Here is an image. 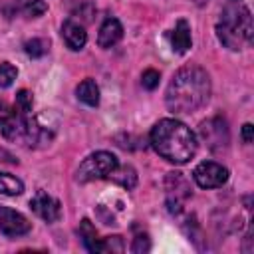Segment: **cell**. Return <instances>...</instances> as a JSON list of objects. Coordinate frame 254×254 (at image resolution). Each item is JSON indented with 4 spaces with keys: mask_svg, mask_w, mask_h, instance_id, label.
<instances>
[{
    "mask_svg": "<svg viewBox=\"0 0 254 254\" xmlns=\"http://www.w3.org/2000/svg\"><path fill=\"white\" fill-rule=\"evenodd\" d=\"M192 179L200 189H218L228 181V169L214 161H202L194 167Z\"/></svg>",
    "mask_w": 254,
    "mask_h": 254,
    "instance_id": "cell-8",
    "label": "cell"
},
{
    "mask_svg": "<svg viewBox=\"0 0 254 254\" xmlns=\"http://www.w3.org/2000/svg\"><path fill=\"white\" fill-rule=\"evenodd\" d=\"M12 113H14V105H10L4 97H0V125H2Z\"/></svg>",
    "mask_w": 254,
    "mask_h": 254,
    "instance_id": "cell-25",
    "label": "cell"
},
{
    "mask_svg": "<svg viewBox=\"0 0 254 254\" xmlns=\"http://www.w3.org/2000/svg\"><path fill=\"white\" fill-rule=\"evenodd\" d=\"M30 228H32V224H30V220H28L22 212L0 204V232H2L4 236L16 238V236L28 234Z\"/></svg>",
    "mask_w": 254,
    "mask_h": 254,
    "instance_id": "cell-9",
    "label": "cell"
},
{
    "mask_svg": "<svg viewBox=\"0 0 254 254\" xmlns=\"http://www.w3.org/2000/svg\"><path fill=\"white\" fill-rule=\"evenodd\" d=\"M22 192H24V183L18 177L0 171V194L16 196V194H22Z\"/></svg>",
    "mask_w": 254,
    "mask_h": 254,
    "instance_id": "cell-16",
    "label": "cell"
},
{
    "mask_svg": "<svg viewBox=\"0 0 254 254\" xmlns=\"http://www.w3.org/2000/svg\"><path fill=\"white\" fill-rule=\"evenodd\" d=\"M165 190H167V206L173 214H181L185 210V202L190 196V187L183 173H169L165 179Z\"/></svg>",
    "mask_w": 254,
    "mask_h": 254,
    "instance_id": "cell-7",
    "label": "cell"
},
{
    "mask_svg": "<svg viewBox=\"0 0 254 254\" xmlns=\"http://www.w3.org/2000/svg\"><path fill=\"white\" fill-rule=\"evenodd\" d=\"M77 232H79V238H81L83 246H85L89 252H95V248H97V240H99V238H97V232H95L93 224H91L87 218H83V220L79 222Z\"/></svg>",
    "mask_w": 254,
    "mask_h": 254,
    "instance_id": "cell-17",
    "label": "cell"
},
{
    "mask_svg": "<svg viewBox=\"0 0 254 254\" xmlns=\"http://www.w3.org/2000/svg\"><path fill=\"white\" fill-rule=\"evenodd\" d=\"M123 38V26L117 18L113 16H107L99 28V34H97V44L99 48H113L119 40Z\"/></svg>",
    "mask_w": 254,
    "mask_h": 254,
    "instance_id": "cell-12",
    "label": "cell"
},
{
    "mask_svg": "<svg viewBox=\"0 0 254 254\" xmlns=\"http://www.w3.org/2000/svg\"><path fill=\"white\" fill-rule=\"evenodd\" d=\"M14 107H16L20 113H32V93H30L28 89H20V91L16 93Z\"/></svg>",
    "mask_w": 254,
    "mask_h": 254,
    "instance_id": "cell-21",
    "label": "cell"
},
{
    "mask_svg": "<svg viewBox=\"0 0 254 254\" xmlns=\"http://www.w3.org/2000/svg\"><path fill=\"white\" fill-rule=\"evenodd\" d=\"M151 248V242H149V236L147 234H137L135 236V240H133V244H131V250L133 252H147Z\"/></svg>",
    "mask_w": 254,
    "mask_h": 254,
    "instance_id": "cell-24",
    "label": "cell"
},
{
    "mask_svg": "<svg viewBox=\"0 0 254 254\" xmlns=\"http://www.w3.org/2000/svg\"><path fill=\"white\" fill-rule=\"evenodd\" d=\"M16 75H18V69L10 62H2L0 64V87L12 85L14 79H16Z\"/></svg>",
    "mask_w": 254,
    "mask_h": 254,
    "instance_id": "cell-20",
    "label": "cell"
},
{
    "mask_svg": "<svg viewBox=\"0 0 254 254\" xmlns=\"http://www.w3.org/2000/svg\"><path fill=\"white\" fill-rule=\"evenodd\" d=\"M252 135H254L252 123H244V125H242V141H244V143H252Z\"/></svg>",
    "mask_w": 254,
    "mask_h": 254,
    "instance_id": "cell-26",
    "label": "cell"
},
{
    "mask_svg": "<svg viewBox=\"0 0 254 254\" xmlns=\"http://www.w3.org/2000/svg\"><path fill=\"white\" fill-rule=\"evenodd\" d=\"M0 133L6 141H12L28 149L50 145L54 137V133L48 131L46 125H42L36 117H32V113H20L16 107L14 113L0 125Z\"/></svg>",
    "mask_w": 254,
    "mask_h": 254,
    "instance_id": "cell-4",
    "label": "cell"
},
{
    "mask_svg": "<svg viewBox=\"0 0 254 254\" xmlns=\"http://www.w3.org/2000/svg\"><path fill=\"white\" fill-rule=\"evenodd\" d=\"M200 137L212 153H222L230 145V129L224 117L216 115L200 123Z\"/></svg>",
    "mask_w": 254,
    "mask_h": 254,
    "instance_id": "cell-6",
    "label": "cell"
},
{
    "mask_svg": "<svg viewBox=\"0 0 254 254\" xmlns=\"http://www.w3.org/2000/svg\"><path fill=\"white\" fill-rule=\"evenodd\" d=\"M252 36H254V26H252L250 10L242 4H228L220 12V18L216 22L218 42L224 48L238 52L252 42Z\"/></svg>",
    "mask_w": 254,
    "mask_h": 254,
    "instance_id": "cell-3",
    "label": "cell"
},
{
    "mask_svg": "<svg viewBox=\"0 0 254 254\" xmlns=\"http://www.w3.org/2000/svg\"><path fill=\"white\" fill-rule=\"evenodd\" d=\"M30 208L46 222H56L62 214V206L60 200L54 198L52 194H48L46 190H38L34 194V198L30 200Z\"/></svg>",
    "mask_w": 254,
    "mask_h": 254,
    "instance_id": "cell-10",
    "label": "cell"
},
{
    "mask_svg": "<svg viewBox=\"0 0 254 254\" xmlns=\"http://www.w3.org/2000/svg\"><path fill=\"white\" fill-rule=\"evenodd\" d=\"M107 179L109 181H113V183H117V185H121L123 189H127V190H131V189H135V185H137V173H135V169L131 167V165H117L109 175H107Z\"/></svg>",
    "mask_w": 254,
    "mask_h": 254,
    "instance_id": "cell-15",
    "label": "cell"
},
{
    "mask_svg": "<svg viewBox=\"0 0 254 254\" xmlns=\"http://www.w3.org/2000/svg\"><path fill=\"white\" fill-rule=\"evenodd\" d=\"M119 165L117 157L109 151H97L91 153L81 161V165L75 171V181L77 183H91L97 179H107V175Z\"/></svg>",
    "mask_w": 254,
    "mask_h": 254,
    "instance_id": "cell-5",
    "label": "cell"
},
{
    "mask_svg": "<svg viewBox=\"0 0 254 254\" xmlns=\"http://www.w3.org/2000/svg\"><path fill=\"white\" fill-rule=\"evenodd\" d=\"M75 97H77L81 103L89 105V107H97V105H99V87H97L95 79H91V77L83 79V81L75 87Z\"/></svg>",
    "mask_w": 254,
    "mask_h": 254,
    "instance_id": "cell-14",
    "label": "cell"
},
{
    "mask_svg": "<svg viewBox=\"0 0 254 254\" xmlns=\"http://www.w3.org/2000/svg\"><path fill=\"white\" fill-rule=\"evenodd\" d=\"M62 38L65 42V46L73 52L81 50L85 44H87V32L83 28V24L75 22V20H65L64 26H62Z\"/></svg>",
    "mask_w": 254,
    "mask_h": 254,
    "instance_id": "cell-11",
    "label": "cell"
},
{
    "mask_svg": "<svg viewBox=\"0 0 254 254\" xmlns=\"http://www.w3.org/2000/svg\"><path fill=\"white\" fill-rule=\"evenodd\" d=\"M192 44V38H190V26L185 18H181L177 24H175V30L171 34V46L177 54H185Z\"/></svg>",
    "mask_w": 254,
    "mask_h": 254,
    "instance_id": "cell-13",
    "label": "cell"
},
{
    "mask_svg": "<svg viewBox=\"0 0 254 254\" xmlns=\"http://www.w3.org/2000/svg\"><path fill=\"white\" fill-rule=\"evenodd\" d=\"M192 2H194V4H196V6H204V4H206V2H208V0H192Z\"/></svg>",
    "mask_w": 254,
    "mask_h": 254,
    "instance_id": "cell-27",
    "label": "cell"
},
{
    "mask_svg": "<svg viewBox=\"0 0 254 254\" xmlns=\"http://www.w3.org/2000/svg\"><path fill=\"white\" fill-rule=\"evenodd\" d=\"M50 48V42L44 40V38H32L24 44V52L30 56V58H42Z\"/></svg>",
    "mask_w": 254,
    "mask_h": 254,
    "instance_id": "cell-18",
    "label": "cell"
},
{
    "mask_svg": "<svg viewBox=\"0 0 254 254\" xmlns=\"http://www.w3.org/2000/svg\"><path fill=\"white\" fill-rule=\"evenodd\" d=\"M159 79H161V75L157 69H145L141 75V83L145 89H155L159 85Z\"/></svg>",
    "mask_w": 254,
    "mask_h": 254,
    "instance_id": "cell-23",
    "label": "cell"
},
{
    "mask_svg": "<svg viewBox=\"0 0 254 254\" xmlns=\"http://www.w3.org/2000/svg\"><path fill=\"white\" fill-rule=\"evenodd\" d=\"M46 10H48V4H46V2H42V0H32V2H26V4L22 6V12H24L28 18L42 16Z\"/></svg>",
    "mask_w": 254,
    "mask_h": 254,
    "instance_id": "cell-22",
    "label": "cell"
},
{
    "mask_svg": "<svg viewBox=\"0 0 254 254\" xmlns=\"http://www.w3.org/2000/svg\"><path fill=\"white\" fill-rule=\"evenodd\" d=\"M151 145L153 149L167 159L169 163L175 165H185L189 163L198 149L196 135L179 119H161L153 129H151Z\"/></svg>",
    "mask_w": 254,
    "mask_h": 254,
    "instance_id": "cell-2",
    "label": "cell"
},
{
    "mask_svg": "<svg viewBox=\"0 0 254 254\" xmlns=\"http://www.w3.org/2000/svg\"><path fill=\"white\" fill-rule=\"evenodd\" d=\"M210 97V75L200 65L181 67L165 91L167 109L173 113H192Z\"/></svg>",
    "mask_w": 254,
    "mask_h": 254,
    "instance_id": "cell-1",
    "label": "cell"
},
{
    "mask_svg": "<svg viewBox=\"0 0 254 254\" xmlns=\"http://www.w3.org/2000/svg\"><path fill=\"white\" fill-rule=\"evenodd\" d=\"M123 250V240L121 236H107L97 240L95 252H121Z\"/></svg>",
    "mask_w": 254,
    "mask_h": 254,
    "instance_id": "cell-19",
    "label": "cell"
}]
</instances>
